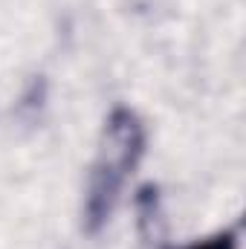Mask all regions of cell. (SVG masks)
<instances>
[{
  "instance_id": "2",
  "label": "cell",
  "mask_w": 246,
  "mask_h": 249,
  "mask_svg": "<svg viewBox=\"0 0 246 249\" xmlns=\"http://www.w3.org/2000/svg\"><path fill=\"white\" fill-rule=\"evenodd\" d=\"M185 249H238V226L232 229H223L211 238H203V241H194L191 247Z\"/></svg>"
},
{
  "instance_id": "1",
  "label": "cell",
  "mask_w": 246,
  "mask_h": 249,
  "mask_svg": "<svg viewBox=\"0 0 246 249\" xmlns=\"http://www.w3.org/2000/svg\"><path fill=\"white\" fill-rule=\"evenodd\" d=\"M145 154V124L130 107H113L105 119L99 154L90 168L87 197H84V229L90 235L102 232L119 206L127 177L136 171Z\"/></svg>"
}]
</instances>
